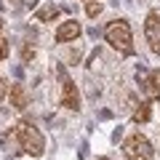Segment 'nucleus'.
Returning a JSON list of instances; mask_svg holds the SVG:
<instances>
[{
	"label": "nucleus",
	"instance_id": "4468645a",
	"mask_svg": "<svg viewBox=\"0 0 160 160\" xmlns=\"http://www.w3.org/2000/svg\"><path fill=\"white\" fill-rule=\"evenodd\" d=\"M0 32H3V22H0Z\"/></svg>",
	"mask_w": 160,
	"mask_h": 160
},
{
	"label": "nucleus",
	"instance_id": "7ed1b4c3",
	"mask_svg": "<svg viewBox=\"0 0 160 160\" xmlns=\"http://www.w3.org/2000/svg\"><path fill=\"white\" fill-rule=\"evenodd\" d=\"M123 155H126L128 160H152L155 149L142 133H131V136L123 142Z\"/></svg>",
	"mask_w": 160,
	"mask_h": 160
},
{
	"label": "nucleus",
	"instance_id": "ddd939ff",
	"mask_svg": "<svg viewBox=\"0 0 160 160\" xmlns=\"http://www.w3.org/2000/svg\"><path fill=\"white\" fill-rule=\"evenodd\" d=\"M6 56H8V43L0 40V59H6Z\"/></svg>",
	"mask_w": 160,
	"mask_h": 160
},
{
	"label": "nucleus",
	"instance_id": "f257e3e1",
	"mask_svg": "<svg viewBox=\"0 0 160 160\" xmlns=\"http://www.w3.org/2000/svg\"><path fill=\"white\" fill-rule=\"evenodd\" d=\"M104 38H107V43L118 53H123V56H131L133 53V32H131V24H128L126 19L109 22L107 27H104Z\"/></svg>",
	"mask_w": 160,
	"mask_h": 160
},
{
	"label": "nucleus",
	"instance_id": "423d86ee",
	"mask_svg": "<svg viewBox=\"0 0 160 160\" xmlns=\"http://www.w3.org/2000/svg\"><path fill=\"white\" fill-rule=\"evenodd\" d=\"M59 104H62V107H67V109H80V93H78V88H75V83L64 80V91H62Z\"/></svg>",
	"mask_w": 160,
	"mask_h": 160
},
{
	"label": "nucleus",
	"instance_id": "f8f14e48",
	"mask_svg": "<svg viewBox=\"0 0 160 160\" xmlns=\"http://www.w3.org/2000/svg\"><path fill=\"white\" fill-rule=\"evenodd\" d=\"M6 93H8V83H6L3 78H0V102L6 99Z\"/></svg>",
	"mask_w": 160,
	"mask_h": 160
},
{
	"label": "nucleus",
	"instance_id": "f03ea898",
	"mask_svg": "<svg viewBox=\"0 0 160 160\" xmlns=\"http://www.w3.org/2000/svg\"><path fill=\"white\" fill-rule=\"evenodd\" d=\"M13 133H16V142L22 144V149L27 155H32V158H40V155H43V149H46V139H43V133H40L32 123H24V120L16 123Z\"/></svg>",
	"mask_w": 160,
	"mask_h": 160
},
{
	"label": "nucleus",
	"instance_id": "1a4fd4ad",
	"mask_svg": "<svg viewBox=\"0 0 160 160\" xmlns=\"http://www.w3.org/2000/svg\"><path fill=\"white\" fill-rule=\"evenodd\" d=\"M149 118H152V107H149V102L139 104V107H136V112H133V123H147Z\"/></svg>",
	"mask_w": 160,
	"mask_h": 160
},
{
	"label": "nucleus",
	"instance_id": "20e7f679",
	"mask_svg": "<svg viewBox=\"0 0 160 160\" xmlns=\"http://www.w3.org/2000/svg\"><path fill=\"white\" fill-rule=\"evenodd\" d=\"M144 38H147L149 48L160 56V13H149L144 19Z\"/></svg>",
	"mask_w": 160,
	"mask_h": 160
},
{
	"label": "nucleus",
	"instance_id": "9d476101",
	"mask_svg": "<svg viewBox=\"0 0 160 160\" xmlns=\"http://www.w3.org/2000/svg\"><path fill=\"white\" fill-rule=\"evenodd\" d=\"M56 13H59V8H43V11L38 13V19H40V22H51Z\"/></svg>",
	"mask_w": 160,
	"mask_h": 160
},
{
	"label": "nucleus",
	"instance_id": "0eeeda50",
	"mask_svg": "<svg viewBox=\"0 0 160 160\" xmlns=\"http://www.w3.org/2000/svg\"><path fill=\"white\" fill-rule=\"evenodd\" d=\"M78 35H80V24L75 22V19L59 24V29H56V40H59V43H69V40H75Z\"/></svg>",
	"mask_w": 160,
	"mask_h": 160
},
{
	"label": "nucleus",
	"instance_id": "6e6552de",
	"mask_svg": "<svg viewBox=\"0 0 160 160\" xmlns=\"http://www.w3.org/2000/svg\"><path fill=\"white\" fill-rule=\"evenodd\" d=\"M8 93H11V104H13L16 109H24V107H27L29 99H27V93H24V88H22V86H13Z\"/></svg>",
	"mask_w": 160,
	"mask_h": 160
},
{
	"label": "nucleus",
	"instance_id": "9b49d317",
	"mask_svg": "<svg viewBox=\"0 0 160 160\" xmlns=\"http://www.w3.org/2000/svg\"><path fill=\"white\" fill-rule=\"evenodd\" d=\"M86 11H88V16H99V11H102V6H99L96 0H91V3H88V8H86Z\"/></svg>",
	"mask_w": 160,
	"mask_h": 160
},
{
	"label": "nucleus",
	"instance_id": "39448f33",
	"mask_svg": "<svg viewBox=\"0 0 160 160\" xmlns=\"http://www.w3.org/2000/svg\"><path fill=\"white\" fill-rule=\"evenodd\" d=\"M139 80H142V86H144V91H147L149 102L160 99V69H149V72H144Z\"/></svg>",
	"mask_w": 160,
	"mask_h": 160
}]
</instances>
